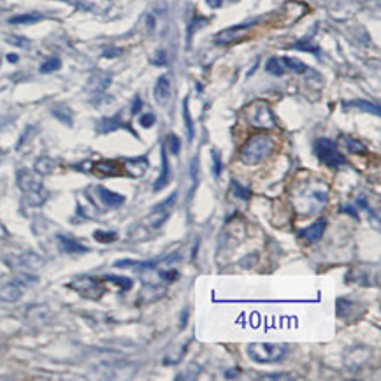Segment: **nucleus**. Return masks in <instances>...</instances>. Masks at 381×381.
<instances>
[{
  "label": "nucleus",
  "instance_id": "1",
  "mask_svg": "<svg viewBox=\"0 0 381 381\" xmlns=\"http://www.w3.org/2000/svg\"><path fill=\"white\" fill-rule=\"evenodd\" d=\"M18 186L23 192V199L28 206L32 208H39L48 201V190L44 188L42 181H40L39 174L32 173L30 169H21L18 171Z\"/></svg>",
  "mask_w": 381,
  "mask_h": 381
},
{
  "label": "nucleus",
  "instance_id": "2",
  "mask_svg": "<svg viewBox=\"0 0 381 381\" xmlns=\"http://www.w3.org/2000/svg\"><path fill=\"white\" fill-rule=\"evenodd\" d=\"M274 149V139L267 134H255L244 142L241 148V162L246 165H255L264 162Z\"/></svg>",
  "mask_w": 381,
  "mask_h": 381
},
{
  "label": "nucleus",
  "instance_id": "3",
  "mask_svg": "<svg viewBox=\"0 0 381 381\" xmlns=\"http://www.w3.org/2000/svg\"><path fill=\"white\" fill-rule=\"evenodd\" d=\"M246 353L255 364H277L288 355V346L281 343H251L246 346Z\"/></svg>",
  "mask_w": 381,
  "mask_h": 381
},
{
  "label": "nucleus",
  "instance_id": "4",
  "mask_svg": "<svg viewBox=\"0 0 381 381\" xmlns=\"http://www.w3.org/2000/svg\"><path fill=\"white\" fill-rule=\"evenodd\" d=\"M244 118L255 129L271 130L276 127V118L271 105L264 101H255L244 109Z\"/></svg>",
  "mask_w": 381,
  "mask_h": 381
},
{
  "label": "nucleus",
  "instance_id": "5",
  "mask_svg": "<svg viewBox=\"0 0 381 381\" xmlns=\"http://www.w3.org/2000/svg\"><path fill=\"white\" fill-rule=\"evenodd\" d=\"M314 153H316L318 160L327 167L336 169L346 165V158L339 153L336 142L330 139H318L314 142Z\"/></svg>",
  "mask_w": 381,
  "mask_h": 381
},
{
  "label": "nucleus",
  "instance_id": "6",
  "mask_svg": "<svg viewBox=\"0 0 381 381\" xmlns=\"http://www.w3.org/2000/svg\"><path fill=\"white\" fill-rule=\"evenodd\" d=\"M70 288L74 292L81 293L83 297L86 299H101L102 293H104V286L92 276H77L70 281Z\"/></svg>",
  "mask_w": 381,
  "mask_h": 381
},
{
  "label": "nucleus",
  "instance_id": "7",
  "mask_svg": "<svg viewBox=\"0 0 381 381\" xmlns=\"http://www.w3.org/2000/svg\"><path fill=\"white\" fill-rule=\"evenodd\" d=\"M251 25L253 21L251 23H242V25H236V27L225 28V30H221L220 34L214 35V42H218V44H232V42H236V40H239L242 35L248 34Z\"/></svg>",
  "mask_w": 381,
  "mask_h": 381
},
{
  "label": "nucleus",
  "instance_id": "8",
  "mask_svg": "<svg viewBox=\"0 0 381 381\" xmlns=\"http://www.w3.org/2000/svg\"><path fill=\"white\" fill-rule=\"evenodd\" d=\"M325 229H327V220L325 218H320V220H316L314 223L309 225V227L299 230V237H301L306 244H314V242H318L321 239Z\"/></svg>",
  "mask_w": 381,
  "mask_h": 381
},
{
  "label": "nucleus",
  "instance_id": "9",
  "mask_svg": "<svg viewBox=\"0 0 381 381\" xmlns=\"http://www.w3.org/2000/svg\"><path fill=\"white\" fill-rule=\"evenodd\" d=\"M25 292V281L12 279L7 281L5 285L0 286V301L4 302H16Z\"/></svg>",
  "mask_w": 381,
  "mask_h": 381
},
{
  "label": "nucleus",
  "instance_id": "10",
  "mask_svg": "<svg viewBox=\"0 0 381 381\" xmlns=\"http://www.w3.org/2000/svg\"><path fill=\"white\" fill-rule=\"evenodd\" d=\"M148 169H149V160L146 157L130 158V160H125L123 164V171L130 177H142L148 173Z\"/></svg>",
  "mask_w": 381,
  "mask_h": 381
},
{
  "label": "nucleus",
  "instance_id": "11",
  "mask_svg": "<svg viewBox=\"0 0 381 381\" xmlns=\"http://www.w3.org/2000/svg\"><path fill=\"white\" fill-rule=\"evenodd\" d=\"M153 95H155V101L160 105H165L169 102V99H171V79H169L167 74H164L157 79Z\"/></svg>",
  "mask_w": 381,
  "mask_h": 381
},
{
  "label": "nucleus",
  "instance_id": "12",
  "mask_svg": "<svg viewBox=\"0 0 381 381\" xmlns=\"http://www.w3.org/2000/svg\"><path fill=\"white\" fill-rule=\"evenodd\" d=\"M160 157H162V173H160V177L155 181V185H153V192H160L162 188L171 183V169H169V160H167V149L165 146L162 144L160 148Z\"/></svg>",
  "mask_w": 381,
  "mask_h": 381
},
{
  "label": "nucleus",
  "instance_id": "13",
  "mask_svg": "<svg viewBox=\"0 0 381 381\" xmlns=\"http://www.w3.org/2000/svg\"><path fill=\"white\" fill-rule=\"evenodd\" d=\"M95 192H97V195H99V199H101V202L105 206V208H120V206L125 202L123 195L111 192V190L104 188V186H97Z\"/></svg>",
  "mask_w": 381,
  "mask_h": 381
},
{
  "label": "nucleus",
  "instance_id": "14",
  "mask_svg": "<svg viewBox=\"0 0 381 381\" xmlns=\"http://www.w3.org/2000/svg\"><path fill=\"white\" fill-rule=\"evenodd\" d=\"M92 171L99 174L101 177H111L118 176L121 173V165L114 160H101L97 162L95 165H92Z\"/></svg>",
  "mask_w": 381,
  "mask_h": 381
},
{
  "label": "nucleus",
  "instance_id": "15",
  "mask_svg": "<svg viewBox=\"0 0 381 381\" xmlns=\"http://www.w3.org/2000/svg\"><path fill=\"white\" fill-rule=\"evenodd\" d=\"M111 83V74L107 72H95L92 74L88 81V90L92 93H102Z\"/></svg>",
  "mask_w": 381,
  "mask_h": 381
},
{
  "label": "nucleus",
  "instance_id": "16",
  "mask_svg": "<svg viewBox=\"0 0 381 381\" xmlns=\"http://www.w3.org/2000/svg\"><path fill=\"white\" fill-rule=\"evenodd\" d=\"M167 218H169V211L165 208H162V206H158V208H155L146 216V225H148L149 229H160L162 225L167 221Z\"/></svg>",
  "mask_w": 381,
  "mask_h": 381
},
{
  "label": "nucleus",
  "instance_id": "17",
  "mask_svg": "<svg viewBox=\"0 0 381 381\" xmlns=\"http://www.w3.org/2000/svg\"><path fill=\"white\" fill-rule=\"evenodd\" d=\"M56 241L60 244V249L65 253H84L86 248H84L81 242L74 241L70 237H65V236H56Z\"/></svg>",
  "mask_w": 381,
  "mask_h": 381
},
{
  "label": "nucleus",
  "instance_id": "18",
  "mask_svg": "<svg viewBox=\"0 0 381 381\" xmlns=\"http://www.w3.org/2000/svg\"><path fill=\"white\" fill-rule=\"evenodd\" d=\"M55 165H56L55 160H51L49 157H39L35 165H34V169H35V173L39 176H48V174H51L55 171Z\"/></svg>",
  "mask_w": 381,
  "mask_h": 381
},
{
  "label": "nucleus",
  "instance_id": "19",
  "mask_svg": "<svg viewBox=\"0 0 381 381\" xmlns=\"http://www.w3.org/2000/svg\"><path fill=\"white\" fill-rule=\"evenodd\" d=\"M120 127H123L120 116L104 118V120H101V123L97 125V132H99V134H109V132H112V130L120 129Z\"/></svg>",
  "mask_w": 381,
  "mask_h": 381
},
{
  "label": "nucleus",
  "instance_id": "20",
  "mask_svg": "<svg viewBox=\"0 0 381 381\" xmlns=\"http://www.w3.org/2000/svg\"><path fill=\"white\" fill-rule=\"evenodd\" d=\"M81 7L83 9H88V11H93V12H105L109 7H111V2L109 0H81Z\"/></svg>",
  "mask_w": 381,
  "mask_h": 381
},
{
  "label": "nucleus",
  "instance_id": "21",
  "mask_svg": "<svg viewBox=\"0 0 381 381\" xmlns=\"http://www.w3.org/2000/svg\"><path fill=\"white\" fill-rule=\"evenodd\" d=\"M346 107H357V109H362L365 112H371L374 116H380V105L378 104H373L369 101H351V102H346Z\"/></svg>",
  "mask_w": 381,
  "mask_h": 381
},
{
  "label": "nucleus",
  "instance_id": "22",
  "mask_svg": "<svg viewBox=\"0 0 381 381\" xmlns=\"http://www.w3.org/2000/svg\"><path fill=\"white\" fill-rule=\"evenodd\" d=\"M188 174H190V179H192V190H190V195H193L195 188L199 186V179H201V169H199V158L193 157L192 162H190V167H188Z\"/></svg>",
  "mask_w": 381,
  "mask_h": 381
},
{
  "label": "nucleus",
  "instance_id": "23",
  "mask_svg": "<svg viewBox=\"0 0 381 381\" xmlns=\"http://www.w3.org/2000/svg\"><path fill=\"white\" fill-rule=\"evenodd\" d=\"M281 64H283V67L288 69V70H292V72H297V74H302L308 70V67H306V64H302L301 60H297V58H292V56H283V58H279Z\"/></svg>",
  "mask_w": 381,
  "mask_h": 381
},
{
  "label": "nucleus",
  "instance_id": "24",
  "mask_svg": "<svg viewBox=\"0 0 381 381\" xmlns=\"http://www.w3.org/2000/svg\"><path fill=\"white\" fill-rule=\"evenodd\" d=\"M42 20V14L39 12H28V14H20V16H12L9 20L11 25H32V23H37V21Z\"/></svg>",
  "mask_w": 381,
  "mask_h": 381
},
{
  "label": "nucleus",
  "instance_id": "25",
  "mask_svg": "<svg viewBox=\"0 0 381 381\" xmlns=\"http://www.w3.org/2000/svg\"><path fill=\"white\" fill-rule=\"evenodd\" d=\"M265 70L269 74H274V76H283L285 74V67H283V64H281L279 58H276V56H273V58H269L267 60V64H265Z\"/></svg>",
  "mask_w": 381,
  "mask_h": 381
},
{
  "label": "nucleus",
  "instance_id": "26",
  "mask_svg": "<svg viewBox=\"0 0 381 381\" xmlns=\"http://www.w3.org/2000/svg\"><path fill=\"white\" fill-rule=\"evenodd\" d=\"M53 114H55L62 123H65L67 127H72V112L69 111V107L65 105H58V107L53 109Z\"/></svg>",
  "mask_w": 381,
  "mask_h": 381
},
{
  "label": "nucleus",
  "instance_id": "27",
  "mask_svg": "<svg viewBox=\"0 0 381 381\" xmlns=\"http://www.w3.org/2000/svg\"><path fill=\"white\" fill-rule=\"evenodd\" d=\"M183 120H185V127H186V134H188V140H193V136H195V130H193V121L192 116H190L188 111V101H183Z\"/></svg>",
  "mask_w": 381,
  "mask_h": 381
},
{
  "label": "nucleus",
  "instance_id": "28",
  "mask_svg": "<svg viewBox=\"0 0 381 381\" xmlns=\"http://www.w3.org/2000/svg\"><path fill=\"white\" fill-rule=\"evenodd\" d=\"M230 186H232V193H234V195H236L237 199H241V201H248L249 195H251V192H249L248 186L239 185V181H237V179L230 181Z\"/></svg>",
  "mask_w": 381,
  "mask_h": 381
},
{
  "label": "nucleus",
  "instance_id": "29",
  "mask_svg": "<svg viewBox=\"0 0 381 381\" xmlns=\"http://www.w3.org/2000/svg\"><path fill=\"white\" fill-rule=\"evenodd\" d=\"M164 146H165V149L167 151H171L173 155H179V148H181V140H179V137L176 136V134H169L167 136V139H165V142H164Z\"/></svg>",
  "mask_w": 381,
  "mask_h": 381
},
{
  "label": "nucleus",
  "instance_id": "30",
  "mask_svg": "<svg viewBox=\"0 0 381 381\" xmlns=\"http://www.w3.org/2000/svg\"><path fill=\"white\" fill-rule=\"evenodd\" d=\"M353 308H357V304L346 301V299H339V301H337V316H339V318L349 316V314H351V309H353Z\"/></svg>",
  "mask_w": 381,
  "mask_h": 381
},
{
  "label": "nucleus",
  "instance_id": "31",
  "mask_svg": "<svg viewBox=\"0 0 381 381\" xmlns=\"http://www.w3.org/2000/svg\"><path fill=\"white\" fill-rule=\"evenodd\" d=\"M104 279L116 283V285L123 290H130L132 288V285H134V281L130 279V277H123V276H112V274H107V276H104Z\"/></svg>",
  "mask_w": 381,
  "mask_h": 381
},
{
  "label": "nucleus",
  "instance_id": "32",
  "mask_svg": "<svg viewBox=\"0 0 381 381\" xmlns=\"http://www.w3.org/2000/svg\"><path fill=\"white\" fill-rule=\"evenodd\" d=\"M60 67H62L60 58H56V56H53V58H48V60H46L44 64L40 65V72H42V74L55 72V70H58V69H60Z\"/></svg>",
  "mask_w": 381,
  "mask_h": 381
},
{
  "label": "nucleus",
  "instance_id": "33",
  "mask_svg": "<svg viewBox=\"0 0 381 381\" xmlns=\"http://www.w3.org/2000/svg\"><path fill=\"white\" fill-rule=\"evenodd\" d=\"M20 264L23 265V267H28V269H37V267L42 265V260H40V257H37V255H23V257L20 258Z\"/></svg>",
  "mask_w": 381,
  "mask_h": 381
},
{
  "label": "nucleus",
  "instance_id": "34",
  "mask_svg": "<svg viewBox=\"0 0 381 381\" xmlns=\"http://www.w3.org/2000/svg\"><path fill=\"white\" fill-rule=\"evenodd\" d=\"M345 144H346V149H348L349 153H360V155H364V153H367V149H365V146L362 144V142H358V140L355 139H349V137H345Z\"/></svg>",
  "mask_w": 381,
  "mask_h": 381
},
{
  "label": "nucleus",
  "instance_id": "35",
  "mask_svg": "<svg viewBox=\"0 0 381 381\" xmlns=\"http://www.w3.org/2000/svg\"><path fill=\"white\" fill-rule=\"evenodd\" d=\"M211 158H213V176L220 177L221 174V158H220V151H216V149H213L211 151Z\"/></svg>",
  "mask_w": 381,
  "mask_h": 381
},
{
  "label": "nucleus",
  "instance_id": "36",
  "mask_svg": "<svg viewBox=\"0 0 381 381\" xmlns=\"http://www.w3.org/2000/svg\"><path fill=\"white\" fill-rule=\"evenodd\" d=\"M139 123H140V127H144V129H151L153 125L157 123V118H155L153 112H146V114H140Z\"/></svg>",
  "mask_w": 381,
  "mask_h": 381
},
{
  "label": "nucleus",
  "instance_id": "37",
  "mask_svg": "<svg viewBox=\"0 0 381 381\" xmlns=\"http://www.w3.org/2000/svg\"><path fill=\"white\" fill-rule=\"evenodd\" d=\"M116 232H104V230H97L95 232V239L101 242H111L116 239Z\"/></svg>",
  "mask_w": 381,
  "mask_h": 381
},
{
  "label": "nucleus",
  "instance_id": "38",
  "mask_svg": "<svg viewBox=\"0 0 381 381\" xmlns=\"http://www.w3.org/2000/svg\"><path fill=\"white\" fill-rule=\"evenodd\" d=\"M177 277H179V273H177V271H162V273H160V279L167 281V283H171V281H176Z\"/></svg>",
  "mask_w": 381,
  "mask_h": 381
},
{
  "label": "nucleus",
  "instance_id": "39",
  "mask_svg": "<svg viewBox=\"0 0 381 381\" xmlns=\"http://www.w3.org/2000/svg\"><path fill=\"white\" fill-rule=\"evenodd\" d=\"M7 40L11 42V44L20 46V48H28V46H30V40L23 39V37H9Z\"/></svg>",
  "mask_w": 381,
  "mask_h": 381
},
{
  "label": "nucleus",
  "instance_id": "40",
  "mask_svg": "<svg viewBox=\"0 0 381 381\" xmlns=\"http://www.w3.org/2000/svg\"><path fill=\"white\" fill-rule=\"evenodd\" d=\"M165 51H158L157 56H155V60H153V64L155 65H167V58H165Z\"/></svg>",
  "mask_w": 381,
  "mask_h": 381
},
{
  "label": "nucleus",
  "instance_id": "41",
  "mask_svg": "<svg viewBox=\"0 0 381 381\" xmlns=\"http://www.w3.org/2000/svg\"><path fill=\"white\" fill-rule=\"evenodd\" d=\"M341 211L343 213H346V214H349L351 218H355V220H358V213L355 211L351 206H348V204H345V206H341Z\"/></svg>",
  "mask_w": 381,
  "mask_h": 381
},
{
  "label": "nucleus",
  "instance_id": "42",
  "mask_svg": "<svg viewBox=\"0 0 381 381\" xmlns=\"http://www.w3.org/2000/svg\"><path fill=\"white\" fill-rule=\"evenodd\" d=\"M206 2H208V5L211 9H218V7H221V5H223L225 0H206ZM227 2H237V0H227Z\"/></svg>",
  "mask_w": 381,
  "mask_h": 381
},
{
  "label": "nucleus",
  "instance_id": "43",
  "mask_svg": "<svg viewBox=\"0 0 381 381\" xmlns=\"http://www.w3.org/2000/svg\"><path fill=\"white\" fill-rule=\"evenodd\" d=\"M120 55H121V49H118V48H109L104 51L105 58H114V56H120Z\"/></svg>",
  "mask_w": 381,
  "mask_h": 381
},
{
  "label": "nucleus",
  "instance_id": "44",
  "mask_svg": "<svg viewBox=\"0 0 381 381\" xmlns=\"http://www.w3.org/2000/svg\"><path fill=\"white\" fill-rule=\"evenodd\" d=\"M140 107H142V101H140L139 95H136V99H134V104H132V114H137V112L140 111Z\"/></svg>",
  "mask_w": 381,
  "mask_h": 381
},
{
  "label": "nucleus",
  "instance_id": "45",
  "mask_svg": "<svg viewBox=\"0 0 381 381\" xmlns=\"http://www.w3.org/2000/svg\"><path fill=\"white\" fill-rule=\"evenodd\" d=\"M295 48L302 49V51H311L313 55H318V53H320V49H318V48H309V46H306V44H297Z\"/></svg>",
  "mask_w": 381,
  "mask_h": 381
},
{
  "label": "nucleus",
  "instance_id": "46",
  "mask_svg": "<svg viewBox=\"0 0 381 381\" xmlns=\"http://www.w3.org/2000/svg\"><path fill=\"white\" fill-rule=\"evenodd\" d=\"M186 318H188V311L185 309V311H183V314H181V329L186 325Z\"/></svg>",
  "mask_w": 381,
  "mask_h": 381
},
{
  "label": "nucleus",
  "instance_id": "47",
  "mask_svg": "<svg viewBox=\"0 0 381 381\" xmlns=\"http://www.w3.org/2000/svg\"><path fill=\"white\" fill-rule=\"evenodd\" d=\"M7 60L11 62V64H16V62H18V55H12V53H11V55H7Z\"/></svg>",
  "mask_w": 381,
  "mask_h": 381
},
{
  "label": "nucleus",
  "instance_id": "48",
  "mask_svg": "<svg viewBox=\"0 0 381 381\" xmlns=\"http://www.w3.org/2000/svg\"><path fill=\"white\" fill-rule=\"evenodd\" d=\"M237 371L236 369H234V371H227V373H225V378H236L237 376Z\"/></svg>",
  "mask_w": 381,
  "mask_h": 381
}]
</instances>
